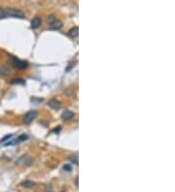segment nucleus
Segmentation results:
<instances>
[{"mask_svg": "<svg viewBox=\"0 0 175 192\" xmlns=\"http://www.w3.org/2000/svg\"><path fill=\"white\" fill-rule=\"evenodd\" d=\"M5 11H6L7 17L18 18H25V14H23V11H21L20 9H16V8H8V9H6Z\"/></svg>", "mask_w": 175, "mask_h": 192, "instance_id": "f257e3e1", "label": "nucleus"}, {"mask_svg": "<svg viewBox=\"0 0 175 192\" xmlns=\"http://www.w3.org/2000/svg\"><path fill=\"white\" fill-rule=\"evenodd\" d=\"M11 63L13 67H15L16 69H25V67H27V62L26 61L21 60L17 57H12Z\"/></svg>", "mask_w": 175, "mask_h": 192, "instance_id": "f03ea898", "label": "nucleus"}, {"mask_svg": "<svg viewBox=\"0 0 175 192\" xmlns=\"http://www.w3.org/2000/svg\"><path fill=\"white\" fill-rule=\"evenodd\" d=\"M36 116H37V113L35 111H29V112H27L25 116H23V122H25V124H29V123H31L33 121H34V118L36 117Z\"/></svg>", "mask_w": 175, "mask_h": 192, "instance_id": "7ed1b4c3", "label": "nucleus"}, {"mask_svg": "<svg viewBox=\"0 0 175 192\" xmlns=\"http://www.w3.org/2000/svg\"><path fill=\"white\" fill-rule=\"evenodd\" d=\"M27 138H28L27 136H26L25 134H23V135H21L20 137L17 138V139H14V140H9V141H8V142L4 143L3 145H4V146H15V145H17V144H18V143H21V142H23V141H25Z\"/></svg>", "mask_w": 175, "mask_h": 192, "instance_id": "20e7f679", "label": "nucleus"}, {"mask_svg": "<svg viewBox=\"0 0 175 192\" xmlns=\"http://www.w3.org/2000/svg\"><path fill=\"white\" fill-rule=\"evenodd\" d=\"M73 116H74V113L69 110H66L62 114V118L64 119V121H69V119L73 118Z\"/></svg>", "mask_w": 175, "mask_h": 192, "instance_id": "39448f33", "label": "nucleus"}, {"mask_svg": "<svg viewBox=\"0 0 175 192\" xmlns=\"http://www.w3.org/2000/svg\"><path fill=\"white\" fill-rule=\"evenodd\" d=\"M41 25V18L39 17H35L31 20V28L32 29H36L38 28Z\"/></svg>", "mask_w": 175, "mask_h": 192, "instance_id": "423d86ee", "label": "nucleus"}, {"mask_svg": "<svg viewBox=\"0 0 175 192\" xmlns=\"http://www.w3.org/2000/svg\"><path fill=\"white\" fill-rule=\"evenodd\" d=\"M48 105H49L50 108L54 109V110H57V109L60 108L62 104H60V102H58V101H57V100H51L49 103H48Z\"/></svg>", "mask_w": 175, "mask_h": 192, "instance_id": "0eeeda50", "label": "nucleus"}, {"mask_svg": "<svg viewBox=\"0 0 175 192\" xmlns=\"http://www.w3.org/2000/svg\"><path fill=\"white\" fill-rule=\"evenodd\" d=\"M62 27V22L60 20H55L54 22H52L51 25H50V29H60Z\"/></svg>", "mask_w": 175, "mask_h": 192, "instance_id": "6e6552de", "label": "nucleus"}, {"mask_svg": "<svg viewBox=\"0 0 175 192\" xmlns=\"http://www.w3.org/2000/svg\"><path fill=\"white\" fill-rule=\"evenodd\" d=\"M68 35L70 37H72V38H76V37H78L79 35V28L75 26V27H73L72 29H70L69 32H68Z\"/></svg>", "mask_w": 175, "mask_h": 192, "instance_id": "1a4fd4ad", "label": "nucleus"}, {"mask_svg": "<svg viewBox=\"0 0 175 192\" xmlns=\"http://www.w3.org/2000/svg\"><path fill=\"white\" fill-rule=\"evenodd\" d=\"M21 185L23 186V187H25V188H29V187H31V186L34 185V182L33 181H31L30 180H25L21 182Z\"/></svg>", "mask_w": 175, "mask_h": 192, "instance_id": "9d476101", "label": "nucleus"}, {"mask_svg": "<svg viewBox=\"0 0 175 192\" xmlns=\"http://www.w3.org/2000/svg\"><path fill=\"white\" fill-rule=\"evenodd\" d=\"M10 74V69L7 66H1L0 67V75L1 76H8Z\"/></svg>", "mask_w": 175, "mask_h": 192, "instance_id": "9b49d317", "label": "nucleus"}, {"mask_svg": "<svg viewBox=\"0 0 175 192\" xmlns=\"http://www.w3.org/2000/svg\"><path fill=\"white\" fill-rule=\"evenodd\" d=\"M12 84H25V82L23 81V79H21V78H14L12 80Z\"/></svg>", "mask_w": 175, "mask_h": 192, "instance_id": "f8f14e48", "label": "nucleus"}, {"mask_svg": "<svg viewBox=\"0 0 175 192\" xmlns=\"http://www.w3.org/2000/svg\"><path fill=\"white\" fill-rule=\"evenodd\" d=\"M69 159H70V161L72 162V163L76 164V165L78 164V156H77L76 154H75V155H71Z\"/></svg>", "mask_w": 175, "mask_h": 192, "instance_id": "ddd939ff", "label": "nucleus"}, {"mask_svg": "<svg viewBox=\"0 0 175 192\" xmlns=\"http://www.w3.org/2000/svg\"><path fill=\"white\" fill-rule=\"evenodd\" d=\"M13 137V135L11 134V135H7V136H5V137L2 139L1 141H0V143L1 144H4V143H6L7 141H9V140H11V138Z\"/></svg>", "mask_w": 175, "mask_h": 192, "instance_id": "4468645a", "label": "nucleus"}, {"mask_svg": "<svg viewBox=\"0 0 175 192\" xmlns=\"http://www.w3.org/2000/svg\"><path fill=\"white\" fill-rule=\"evenodd\" d=\"M6 11H5V9H2V8H0V20L1 18H6Z\"/></svg>", "mask_w": 175, "mask_h": 192, "instance_id": "2eb2a0df", "label": "nucleus"}, {"mask_svg": "<svg viewBox=\"0 0 175 192\" xmlns=\"http://www.w3.org/2000/svg\"><path fill=\"white\" fill-rule=\"evenodd\" d=\"M55 20H57V18H55L54 16H50V17L48 18V22H49V25H51V23L54 22Z\"/></svg>", "mask_w": 175, "mask_h": 192, "instance_id": "dca6fc26", "label": "nucleus"}, {"mask_svg": "<svg viewBox=\"0 0 175 192\" xmlns=\"http://www.w3.org/2000/svg\"><path fill=\"white\" fill-rule=\"evenodd\" d=\"M71 169H72V167H71L70 165H64V166H63V170L66 171V172H70Z\"/></svg>", "mask_w": 175, "mask_h": 192, "instance_id": "f3484780", "label": "nucleus"}]
</instances>
